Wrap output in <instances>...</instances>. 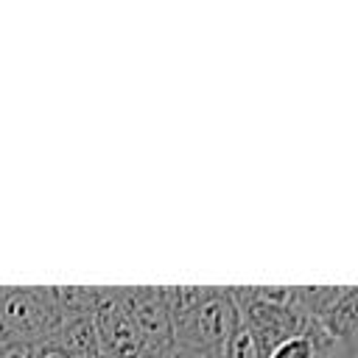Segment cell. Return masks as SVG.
<instances>
[{"label": "cell", "mask_w": 358, "mask_h": 358, "mask_svg": "<svg viewBox=\"0 0 358 358\" xmlns=\"http://www.w3.org/2000/svg\"><path fill=\"white\" fill-rule=\"evenodd\" d=\"M241 313L232 296V288H207L196 310L173 327V347L221 352L232 330L238 327Z\"/></svg>", "instance_id": "cell-1"}, {"label": "cell", "mask_w": 358, "mask_h": 358, "mask_svg": "<svg viewBox=\"0 0 358 358\" xmlns=\"http://www.w3.org/2000/svg\"><path fill=\"white\" fill-rule=\"evenodd\" d=\"M0 324L8 338L39 344L53 338L62 316L50 288H0Z\"/></svg>", "instance_id": "cell-2"}, {"label": "cell", "mask_w": 358, "mask_h": 358, "mask_svg": "<svg viewBox=\"0 0 358 358\" xmlns=\"http://www.w3.org/2000/svg\"><path fill=\"white\" fill-rule=\"evenodd\" d=\"M123 302L131 313V319L137 322L145 350H157V352H171L173 350V330H171V319L162 302V291L148 285V288H120Z\"/></svg>", "instance_id": "cell-3"}, {"label": "cell", "mask_w": 358, "mask_h": 358, "mask_svg": "<svg viewBox=\"0 0 358 358\" xmlns=\"http://www.w3.org/2000/svg\"><path fill=\"white\" fill-rule=\"evenodd\" d=\"M319 322L330 336L333 358H358V285H341Z\"/></svg>", "instance_id": "cell-4"}, {"label": "cell", "mask_w": 358, "mask_h": 358, "mask_svg": "<svg viewBox=\"0 0 358 358\" xmlns=\"http://www.w3.org/2000/svg\"><path fill=\"white\" fill-rule=\"evenodd\" d=\"M50 341H56L73 358H90V355L101 352V338H98V327H95L92 313L64 319L56 327V333H53Z\"/></svg>", "instance_id": "cell-5"}, {"label": "cell", "mask_w": 358, "mask_h": 358, "mask_svg": "<svg viewBox=\"0 0 358 358\" xmlns=\"http://www.w3.org/2000/svg\"><path fill=\"white\" fill-rule=\"evenodd\" d=\"M221 358H263L260 355V347H257V341L252 336V330L243 322H238V327L227 338V344L221 350Z\"/></svg>", "instance_id": "cell-6"}, {"label": "cell", "mask_w": 358, "mask_h": 358, "mask_svg": "<svg viewBox=\"0 0 358 358\" xmlns=\"http://www.w3.org/2000/svg\"><path fill=\"white\" fill-rule=\"evenodd\" d=\"M266 358H319V350L308 333H299V336L280 341Z\"/></svg>", "instance_id": "cell-7"}, {"label": "cell", "mask_w": 358, "mask_h": 358, "mask_svg": "<svg viewBox=\"0 0 358 358\" xmlns=\"http://www.w3.org/2000/svg\"><path fill=\"white\" fill-rule=\"evenodd\" d=\"M36 344L28 341H17V338H6L0 344V358H34Z\"/></svg>", "instance_id": "cell-8"}, {"label": "cell", "mask_w": 358, "mask_h": 358, "mask_svg": "<svg viewBox=\"0 0 358 358\" xmlns=\"http://www.w3.org/2000/svg\"><path fill=\"white\" fill-rule=\"evenodd\" d=\"M34 358H73V355H70V352H64L56 341H39V344H36Z\"/></svg>", "instance_id": "cell-9"}, {"label": "cell", "mask_w": 358, "mask_h": 358, "mask_svg": "<svg viewBox=\"0 0 358 358\" xmlns=\"http://www.w3.org/2000/svg\"><path fill=\"white\" fill-rule=\"evenodd\" d=\"M171 358H221V352H199V350H182V347H173Z\"/></svg>", "instance_id": "cell-10"}, {"label": "cell", "mask_w": 358, "mask_h": 358, "mask_svg": "<svg viewBox=\"0 0 358 358\" xmlns=\"http://www.w3.org/2000/svg\"><path fill=\"white\" fill-rule=\"evenodd\" d=\"M0 344H3V341H0Z\"/></svg>", "instance_id": "cell-11"}]
</instances>
